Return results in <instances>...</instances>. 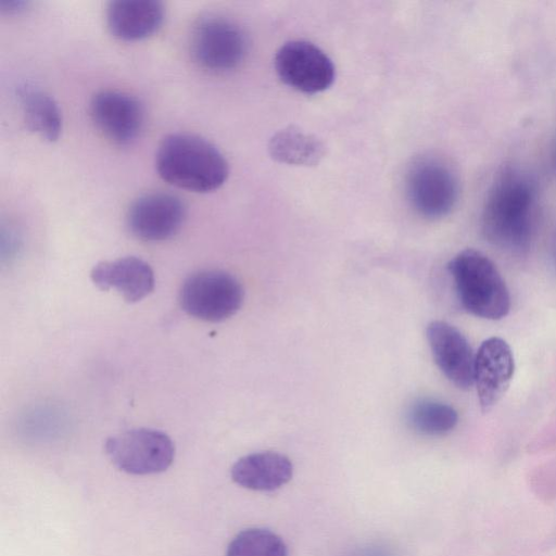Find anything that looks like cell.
Segmentation results:
<instances>
[{
    "label": "cell",
    "instance_id": "obj_1",
    "mask_svg": "<svg viewBox=\"0 0 556 556\" xmlns=\"http://www.w3.org/2000/svg\"><path fill=\"white\" fill-rule=\"evenodd\" d=\"M538 192L531 177L516 168L503 170L490 188L481 229L493 245L514 253L530 247L538 225Z\"/></svg>",
    "mask_w": 556,
    "mask_h": 556
},
{
    "label": "cell",
    "instance_id": "obj_2",
    "mask_svg": "<svg viewBox=\"0 0 556 556\" xmlns=\"http://www.w3.org/2000/svg\"><path fill=\"white\" fill-rule=\"evenodd\" d=\"M155 165L166 182L199 193L218 189L229 173L226 159L213 143L186 132L172 134L162 140Z\"/></svg>",
    "mask_w": 556,
    "mask_h": 556
},
{
    "label": "cell",
    "instance_id": "obj_3",
    "mask_svg": "<svg viewBox=\"0 0 556 556\" xmlns=\"http://www.w3.org/2000/svg\"><path fill=\"white\" fill-rule=\"evenodd\" d=\"M462 306L470 314L496 320L510 308V296L493 262L480 251L466 249L447 264Z\"/></svg>",
    "mask_w": 556,
    "mask_h": 556
},
{
    "label": "cell",
    "instance_id": "obj_4",
    "mask_svg": "<svg viewBox=\"0 0 556 556\" xmlns=\"http://www.w3.org/2000/svg\"><path fill=\"white\" fill-rule=\"evenodd\" d=\"M244 291L239 280L220 269H204L190 275L179 291L181 308L205 321H223L242 305Z\"/></svg>",
    "mask_w": 556,
    "mask_h": 556
},
{
    "label": "cell",
    "instance_id": "obj_5",
    "mask_svg": "<svg viewBox=\"0 0 556 556\" xmlns=\"http://www.w3.org/2000/svg\"><path fill=\"white\" fill-rule=\"evenodd\" d=\"M105 453L119 470L142 476L166 470L173 463L175 447L166 433L137 428L109 438Z\"/></svg>",
    "mask_w": 556,
    "mask_h": 556
},
{
    "label": "cell",
    "instance_id": "obj_6",
    "mask_svg": "<svg viewBox=\"0 0 556 556\" xmlns=\"http://www.w3.org/2000/svg\"><path fill=\"white\" fill-rule=\"evenodd\" d=\"M190 46L195 62L214 72L236 68L248 52L243 30L232 21L218 15H207L198 21Z\"/></svg>",
    "mask_w": 556,
    "mask_h": 556
},
{
    "label": "cell",
    "instance_id": "obj_7",
    "mask_svg": "<svg viewBox=\"0 0 556 556\" xmlns=\"http://www.w3.org/2000/svg\"><path fill=\"white\" fill-rule=\"evenodd\" d=\"M406 193L419 215L438 219L454 208L458 199V182L455 174L443 162L424 157L409 167Z\"/></svg>",
    "mask_w": 556,
    "mask_h": 556
},
{
    "label": "cell",
    "instance_id": "obj_8",
    "mask_svg": "<svg viewBox=\"0 0 556 556\" xmlns=\"http://www.w3.org/2000/svg\"><path fill=\"white\" fill-rule=\"evenodd\" d=\"M274 63L279 78L303 93L325 91L336 78L332 60L320 48L304 40L282 45L276 52Z\"/></svg>",
    "mask_w": 556,
    "mask_h": 556
},
{
    "label": "cell",
    "instance_id": "obj_9",
    "mask_svg": "<svg viewBox=\"0 0 556 556\" xmlns=\"http://www.w3.org/2000/svg\"><path fill=\"white\" fill-rule=\"evenodd\" d=\"M186 207L170 193L152 192L138 198L129 207L126 223L138 239L149 242L164 241L181 228Z\"/></svg>",
    "mask_w": 556,
    "mask_h": 556
},
{
    "label": "cell",
    "instance_id": "obj_10",
    "mask_svg": "<svg viewBox=\"0 0 556 556\" xmlns=\"http://www.w3.org/2000/svg\"><path fill=\"white\" fill-rule=\"evenodd\" d=\"M515 372L508 343L498 337L484 340L475 354L473 383L481 410L490 412L507 391Z\"/></svg>",
    "mask_w": 556,
    "mask_h": 556
},
{
    "label": "cell",
    "instance_id": "obj_11",
    "mask_svg": "<svg viewBox=\"0 0 556 556\" xmlns=\"http://www.w3.org/2000/svg\"><path fill=\"white\" fill-rule=\"evenodd\" d=\"M90 115L97 128L112 142L125 146L139 136L143 109L132 96L117 90H102L90 102Z\"/></svg>",
    "mask_w": 556,
    "mask_h": 556
},
{
    "label": "cell",
    "instance_id": "obj_12",
    "mask_svg": "<svg viewBox=\"0 0 556 556\" xmlns=\"http://www.w3.org/2000/svg\"><path fill=\"white\" fill-rule=\"evenodd\" d=\"M426 336L437 366L457 388L467 390L473 384L475 354L466 337L443 320L431 321Z\"/></svg>",
    "mask_w": 556,
    "mask_h": 556
},
{
    "label": "cell",
    "instance_id": "obj_13",
    "mask_svg": "<svg viewBox=\"0 0 556 556\" xmlns=\"http://www.w3.org/2000/svg\"><path fill=\"white\" fill-rule=\"evenodd\" d=\"M90 278L101 290H116L128 303L149 295L155 283L150 265L135 256L100 262L91 269Z\"/></svg>",
    "mask_w": 556,
    "mask_h": 556
},
{
    "label": "cell",
    "instance_id": "obj_14",
    "mask_svg": "<svg viewBox=\"0 0 556 556\" xmlns=\"http://www.w3.org/2000/svg\"><path fill=\"white\" fill-rule=\"evenodd\" d=\"M165 9L154 0H115L106 9L108 27L112 35L125 41L144 39L163 24Z\"/></svg>",
    "mask_w": 556,
    "mask_h": 556
},
{
    "label": "cell",
    "instance_id": "obj_15",
    "mask_svg": "<svg viewBox=\"0 0 556 556\" xmlns=\"http://www.w3.org/2000/svg\"><path fill=\"white\" fill-rule=\"evenodd\" d=\"M232 480L250 490L274 491L287 484L293 475L292 462L277 452H257L239 458L231 467Z\"/></svg>",
    "mask_w": 556,
    "mask_h": 556
},
{
    "label": "cell",
    "instance_id": "obj_16",
    "mask_svg": "<svg viewBox=\"0 0 556 556\" xmlns=\"http://www.w3.org/2000/svg\"><path fill=\"white\" fill-rule=\"evenodd\" d=\"M27 128L47 141H55L62 130V117L54 99L39 87L23 83L16 88Z\"/></svg>",
    "mask_w": 556,
    "mask_h": 556
},
{
    "label": "cell",
    "instance_id": "obj_17",
    "mask_svg": "<svg viewBox=\"0 0 556 556\" xmlns=\"http://www.w3.org/2000/svg\"><path fill=\"white\" fill-rule=\"evenodd\" d=\"M268 151L280 163L314 166L325 156L326 147L316 136L290 126L273 135Z\"/></svg>",
    "mask_w": 556,
    "mask_h": 556
},
{
    "label": "cell",
    "instance_id": "obj_18",
    "mask_svg": "<svg viewBox=\"0 0 556 556\" xmlns=\"http://www.w3.org/2000/svg\"><path fill=\"white\" fill-rule=\"evenodd\" d=\"M407 421L417 432L426 435H443L452 431L458 414L451 405L435 400H419L407 412Z\"/></svg>",
    "mask_w": 556,
    "mask_h": 556
},
{
    "label": "cell",
    "instance_id": "obj_19",
    "mask_svg": "<svg viewBox=\"0 0 556 556\" xmlns=\"http://www.w3.org/2000/svg\"><path fill=\"white\" fill-rule=\"evenodd\" d=\"M226 556H288L285 541L264 528H249L229 543Z\"/></svg>",
    "mask_w": 556,
    "mask_h": 556
},
{
    "label": "cell",
    "instance_id": "obj_20",
    "mask_svg": "<svg viewBox=\"0 0 556 556\" xmlns=\"http://www.w3.org/2000/svg\"><path fill=\"white\" fill-rule=\"evenodd\" d=\"M27 2L20 1V0H5L0 2V9L4 12H17L20 10H23L25 7H27Z\"/></svg>",
    "mask_w": 556,
    "mask_h": 556
},
{
    "label": "cell",
    "instance_id": "obj_21",
    "mask_svg": "<svg viewBox=\"0 0 556 556\" xmlns=\"http://www.w3.org/2000/svg\"><path fill=\"white\" fill-rule=\"evenodd\" d=\"M551 258H552L553 265L556 268V227L553 231L552 239H551Z\"/></svg>",
    "mask_w": 556,
    "mask_h": 556
},
{
    "label": "cell",
    "instance_id": "obj_22",
    "mask_svg": "<svg viewBox=\"0 0 556 556\" xmlns=\"http://www.w3.org/2000/svg\"><path fill=\"white\" fill-rule=\"evenodd\" d=\"M551 169L556 175V139L552 146L551 157H549Z\"/></svg>",
    "mask_w": 556,
    "mask_h": 556
}]
</instances>
